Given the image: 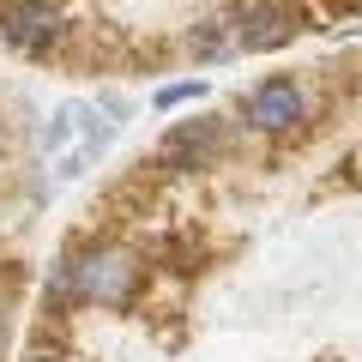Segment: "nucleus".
<instances>
[{
  "mask_svg": "<svg viewBox=\"0 0 362 362\" xmlns=\"http://www.w3.org/2000/svg\"><path fill=\"white\" fill-rule=\"evenodd\" d=\"M145 290V254L133 242L115 235H85V242H66L49 259V278H42V296L54 308H103L121 314L133 308Z\"/></svg>",
  "mask_w": 362,
  "mask_h": 362,
  "instance_id": "obj_1",
  "label": "nucleus"
},
{
  "mask_svg": "<svg viewBox=\"0 0 362 362\" xmlns=\"http://www.w3.org/2000/svg\"><path fill=\"white\" fill-rule=\"evenodd\" d=\"M308 115H314V97L302 73H259L235 103V127L254 139H290L308 127Z\"/></svg>",
  "mask_w": 362,
  "mask_h": 362,
  "instance_id": "obj_2",
  "label": "nucleus"
},
{
  "mask_svg": "<svg viewBox=\"0 0 362 362\" xmlns=\"http://www.w3.org/2000/svg\"><path fill=\"white\" fill-rule=\"evenodd\" d=\"M235 37V61H254V54H278L308 30V13L296 0H230L223 6Z\"/></svg>",
  "mask_w": 362,
  "mask_h": 362,
  "instance_id": "obj_3",
  "label": "nucleus"
},
{
  "mask_svg": "<svg viewBox=\"0 0 362 362\" xmlns=\"http://www.w3.org/2000/svg\"><path fill=\"white\" fill-rule=\"evenodd\" d=\"M230 133H235V115H187V121H169L163 139H157V169L169 175H194V169H211L223 151H230Z\"/></svg>",
  "mask_w": 362,
  "mask_h": 362,
  "instance_id": "obj_4",
  "label": "nucleus"
},
{
  "mask_svg": "<svg viewBox=\"0 0 362 362\" xmlns=\"http://www.w3.org/2000/svg\"><path fill=\"white\" fill-rule=\"evenodd\" d=\"M73 37V18H66L61 0H6L0 6V42L13 54H61V42Z\"/></svg>",
  "mask_w": 362,
  "mask_h": 362,
  "instance_id": "obj_5",
  "label": "nucleus"
},
{
  "mask_svg": "<svg viewBox=\"0 0 362 362\" xmlns=\"http://www.w3.org/2000/svg\"><path fill=\"white\" fill-rule=\"evenodd\" d=\"M181 49H187V61H194V66H230V61H235L230 18H223V13L194 18V25H187V37H181Z\"/></svg>",
  "mask_w": 362,
  "mask_h": 362,
  "instance_id": "obj_6",
  "label": "nucleus"
},
{
  "mask_svg": "<svg viewBox=\"0 0 362 362\" xmlns=\"http://www.w3.org/2000/svg\"><path fill=\"white\" fill-rule=\"evenodd\" d=\"M206 78H175V85H157L151 90V109L157 115H175V109H187V103H206Z\"/></svg>",
  "mask_w": 362,
  "mask_h": 362,
  "instance_id": "obj_7",
  "label": "nucleus"
},
{
  "mask_svg": "<svg viewBox=\"0 0 362 362\" xmlns=\"http://www.w3.org/2000/svg\"><path fill=\"white\" fill-rule=\"evenodd\" d=\"M18 362H66V356H61V350H54V344H30L25 356H18Z\"/></svg>",
  "mask_w": 362,
  "mask_h": 362,
  "instance_id": "obj_8",
  "label": "nucleus"
},
{
  "mask_svg": "<svg viewBox=\"0 0 362 362\" xmlns=\"http://www.w3.org/2000/svg\"><path fill=\"white\" fill-rule=\"evenodd\" d=\"M6 344H13V308H6V296H0V356H6Z\"/></svg>",
  "mask_w": 362,
  "mask_h": 362,
  "instance_id": "obj_9",
  "label": "nucleus"
},
{
  "mask_svg": "<svg viewBox=\"0 0 362 362\" xmlns=\"http://www.w3.org/2000/svg\"><path fill=\"white\" fill-rule=\"evenodd\" d=\"M0 157H6V127H0Z\"/></svg>",
  "mask_w": 362,
  "mask_h": 362,
  "instance_id": "obj_10",
  "label": "nucleus"
}]
</instances>
